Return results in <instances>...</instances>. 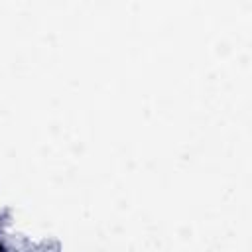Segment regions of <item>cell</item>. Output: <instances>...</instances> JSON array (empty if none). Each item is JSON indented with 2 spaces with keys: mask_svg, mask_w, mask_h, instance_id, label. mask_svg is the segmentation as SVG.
Returning a JSON list of instances; mask_svg holds the SVG:
<instances>
[{
  "mask_svg": "<svg viewBox=\"0 0 252 252\" xmlns=\"http://www.w3.org/2000/svg\"><path fill=\"white\" fill-rule=\"evenodd\" d=\"M0 252H6V246H4L2 242H0Z\"/></svg>",
  "mask_w": 252,
  "mask_h": 252,
  "instance_id": "cell-1",
  "label": "cell"
}]
</instances>
